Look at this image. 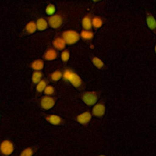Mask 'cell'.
Segmentation results:
<instances>
[{"label":"cell","mask_w":156,"mask_h":156,"mask_svg":"<svg viewBox=\"0 0 156 156\" xmlns=\"http://www.w3.org/2000/svg\"><path fill=\"white\" fill-rule=\"evenodd\" d=\"M92 62L93 65L99 69H101L104 66V62L98 57H92Z\"/></svg>","instance_id":"cell-22"},{"label":"cell","mask_w":156,"mask_h":156,"mask_svg":"<svg viewBox=\"0 0 156 156\" xmlns=\"http://www.w3.org/2000/svg\"><path fill=\"white\" fill-rule=\"evenodd\" d=\"M99 156H106V155H100Z\"/></svg>","instance_id":"cell-28"},{"label":"cell","mask_w":156,"mask_h":156,"mask_svg":"<svg viewBox=\"0 0 156 156\" xmlns=\"http://www.w3.org/2000/svg\"><path fill=\"white\" fill-rule=\"evenodd\" d=\"M43 73L41 71H34L32 74V82L35 84L38 83L42 79Z\"/></svg>","instance_id":"cell-19"},{"label":"cell","mask_w":156,"mask_h":156,"mask_svg":"<svg viewBox=\"0 0 156 156\" xmlns=\"http://www.w3.org/2000/svg\"><path fill=\"white\" fill-rule=\"evenodd\" d=\"M58 55L57 51L54 48H49L44 52L43 57L46 60H53L57 58Z\"/></svg>","instance_id":"cell-9"},{"label":"cell","mask_w":156,"mask_h":156,"mask_svg":"<svg viewBox=\"0 0 156 156\" xmlns=\"http://www.w3.org/2000/svg\"><path fill=\"white\" fill-rule=\"evenodd\" d=\"M98 99V95L95 91H86L82 95V99L87 105H94Z\"/></svg>","instance_id":"cell-3"},{"label":"cell","mask_w":156,"mask_h":156,"mask_svg":"<svg viewBox=\"0 0 156 156\" xmlns=\"http://www.w3.org/2000/svg\"><path fill=\"white\" fill-rule=\"evenodd\" d=\"M62 38L64 39L66 44H73L79 41L80 35L74 30H68L63 32Z\"/></svg>","instance_id":"cell-2"},{"label":"cell","mask_w":156,"mask_h":156,"mask_svg":"<svg viewBox=\"0 0 156 156\" xmlns=\"http://www.w3.org/2000/svg\"><path fill=\"white\" fill-rule=\"evenodd\" d=\"M36 29H37V25L34 21H31L29 22L25 27V30L27 34H32L35 32Z\"/></svg>","instance_id":"cell-18"},{"label":"cell","mask_w":156,"mask_h":156,"mask_svg":"<svg viewBox=\"0 0 156 156\" xmlns=\"http://www.w3.org/2000/svg\"><path fill=\"white\" fill-rule=\"evenodd\" d=\"M91 119V114L88 111L84 112L77 116V121L82 124H86L88 123Z\"/></svg>","instance_id":"cell-8"},{"label":"cell","mask_w":156,"mask_h":156,"mask_svg":"<svg viewBox=\"0 0 156 156\" xmlns=\"http://www.w3.org/2000/svg\"><path fill=\"white\" fill-rule=\"evenodd\" d=\"M146 22L148 27L156 34V20L151 15L149 14L146 16Z\"/></svg>","instance_id":"cell-11"},{"label":"cell","mask_w":156,"mask_h":156,"mask_svg":"<svg viewBox=\"0 0 156 156\" xmlns=\"http://www.w3.org/2000/svg\"><path fill=\"white\" fill-rule=\"evenodd\" d=\"M48 81L45 79H42L38 83H37L36 87V90L38 92H42L46 87L48 86Z\"/></svg>","instance_id":"cell-21"},{"label":"cell","mask_w":156,"mask_h":156,"mask_svg":"<svg viewBox=\"0 0 156 156\" xmlns=\"http://www.w3.org/2000/svg\"><path fill=\"white\" fill-rule=\"evenodd\" d=\"M48 24L51 27L57 29L62 25L63 23V18L60 15H54L50 16L48 18Z\"/></svg>","instance_id":"cell-6"},{"label":"cell","mask_w":156,"mask_h":156,"mask_svg":"<svg viewBox=\"0 0 156 156\" xmlns=\"http://www.w3.org/2000/svg\"><path fill=\"white\" fill-rule=\"evenodd\" d=\"M14 151V146L13 143L9 140L3 141L0 145V151L1 154L5 156H9Z\"/></svg>","instance_id":"cell-4"},{"label":"cell","mask_w":156,"mask_h":156,"mask_svg":"<svg viewBox=\"0 0 156 156\" xmlns=\"http://www.w3.org/2000/svg\"><path fill=\"white\" fill-rule=\"evenodd\" d=\"M48 22L44 18H40L37 21V29L39 30H44L48 28Z\"/></svg>","instance_id":"cell-15"},{"label":"cell","mask_w":156,"mask_h":156,"mask_svg":"<svg viewBox=\"0 0 156 156\" xmlns=\"http://www.w3.org/2000/svg\"><path fill=\"white\" fill-rule=\"evenodd\" d=\"M105 112V107L103 103H98L94 105L92 109V114L96 117H102Z\"/></svg>","instance_id":"cell-7"},{"label":"cell","mask_w":156,"mask_h":156,"mask_svg":"<svg viewBox=\"0 0 156 156\" xmlns=\"http://www.w3.org/2000/svg\"><path fill=\"white\" fill-rule=\"evenodd\" d=\"M155 52H156V45H155Z\"/></svg>","instance_id":"cell-27"},{"label":"cell","mask_w":156,"mask_h":156,"mask_svg":"<svg viewBox=\"0 0 156 156\" xmlns=\"http://www.w3.org/2000/svg\"><path fill=\"white\" fill-rule=\"evenodd\" d=\"M103 20L101 17L98 16H94L92 18V26L95 29L101 27L103 24Z\"/></svg>","instance_id":"cell-16"},{"label":"cell","mask_w":156,"mask_h":156,"mask_svg":"<svg viewBox=\"0 0 156 156\" xmlns=\"http://www.w3.org/2000/svg\"><path fill=\"white\" fill-rule=\"evenodd\" d=\"M69 56H70L69 51L67 49L63 51L61 54V58L63 62H67L69 58Z\"/></svg>","instance_id":"cell-25"},{"label":"cell","mask_w":156,"mask_h":156,"mask_svg":"<svg viewBox=\"0 0 156 156\" xmlns=\"http://www.w3.org/2000/svg\"><path fill=\"white\" fill-rule=\"evenodd\" d=\"M44 94L46 95H52L54 93V88L51 85H48L44 90Z\"/></svg>","instance_id":"cell-26"},{"label":"cell","mask_w":156,"mask_h":156,"mask_svg":"<svg viewBox=\"0 0 156 156\" xmlns=\"http://www.w3.org/2000/svg\"><path fill=\"white\" fill-rule=\"evenodd\" d=\"M63 77L65 80L69 81L74 87L79 88L82 87L83 82L79 76L74 71L66 69L63 73Z\"/></svg>","instance_id":"cell-1"},{"label":"cell","mask_w":156,"mask_h":156,"mask_svg":"<svg viewBox=\"0 0 156 156\" xmlns=\"http://www.w3.org/2000/svg\"><path fill=\"white\" fill-rule=\"evenodd\" d=\"M46 119L54 125H60L62 123V119L56 115H49L46 116Z\"/></svg>","instance_id":"cell-10"},{"label":"cell","mask_w":156,"mask_h":156,"mask_svg":"<svg viewBox=\"0 0 156 156\" xmlns=\"http://www.w3.org/2000/svg\"><path fill=\"white\" fill-rule=\"evenodd\" d=\"M33 154V149L31 147H27L21 152L20 156H32Z\"/></svg>","instance_id":"cell-24"},{"label":"cell","mask_w":156,"mask_h":156,"mask_svg":"<svg viewBox=\"0 0 156 156\" xmlns=\"http://www.w3.org/2000/svg\"><path fill=\"white\" fill-rule=\"evenodd\" d=\"M81 37L85 40H90L94 37V34L91 30H82L80 33Z\"/></svg>","instance_id":"cell-17"},{"label":"cell","mask_w":156,"mask_h":156,"mask_svg":"<svg viewBox=\"0 0 156 156\" xmlns=\"http://www.w3.org/2000/svg\"><path fill=\"white\" fill-rule=\"evenodd\" d=\"M55 12V7L52 4H49L47 5L46 8V12L48 15L52 16Z\"/></svg>","instance_id":"cell-23"},{"label":"cell","mask_w":156,"mask_h":156,"mask_svg":"<svg viewBox=\"0 0 156 156\" xmlns=\"http://www.w3.org/2000/svg\"><path fill=\"white\" fill-rule=\"evenodd\" d=\"M44 67V62L41 59L35 60L31 63V68L35 70V71H40Z\"/></svg>","instance_id":"cell-14"},{"label":"cell","mask_w":156,"mask_h":156,"mask_svg":"<svg viewBox=\"0 0 156 156\" xmlns=\"http://www.w3.org/2000/svg\"><path fill=\"white\" fill-rule=\"evenodd\" d=\"M52 44H53L54 48L58 50L63 49L66 45V43H65L64 39L61 37H56L54 40Z\"/></svg>","instance_id":"cell-12"},{"label":"cell","mask_w":156,"mask_h":156,"mask_svg":"<svg viewBox=\"0 0 156 156\" xmlns=\"http://www.w3.org/2000/svg\"><path fill=\"white\" fill-rule=\"evenodd\" d=\"M82 27L84 30H90L92 27V18L90 14L85 16L82 21Z\"/></svg>","instance_id":"cell-13"},{"label":"cell","mask_w":156,"mask_h":156,"mask_svg":"<svg viewBox=\"0 0 156 156\" xmlns=\"http://www.w3.org/2000/svg\"><path fill=\"white\" fill-rule=\"evenodd\" d=\"M50 78L53 81H57L61 79V77L63 76V73L60 70H56L54 72H52L50 75Z\"/></svg>","instance_id":"cell-20"},{"label":"cell","mask_w":156,"mask_h":156,"mask_svg":"<svg viewBox=\"0 0 156 156\" xmlns=\"http://www.w3.org/2000/svg\"><path fill=\"white\" fill-rule=\"evenodd\" d=\"M55 99L54 97L49 96H44L40 99V104L41 107L45 109L49 110L55 104Z\"/></svg>","instance_id":"cell-5"}]
</instances>
